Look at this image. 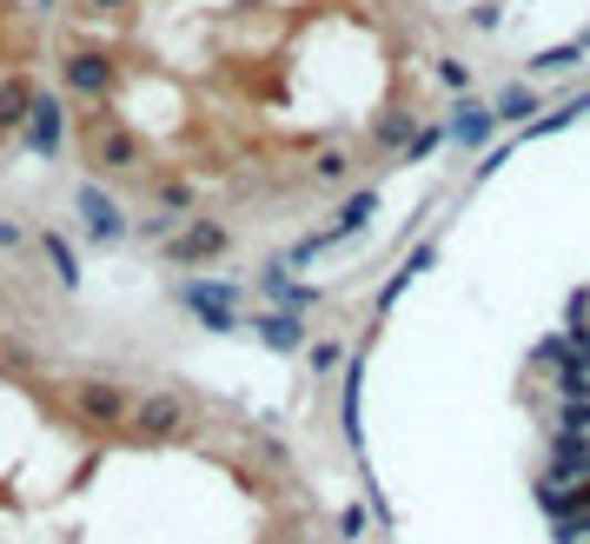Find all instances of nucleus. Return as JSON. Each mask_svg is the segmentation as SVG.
I'll return each mask as SVG.
<instances>
[{
    "label": "nucleus",
    "instance_id": "5",
    "mask_svg": "<svg viewBox=\"0 0 590 544\" xmlns=\"http://www.w3.org/2000/svg\"><path fill=\"white\" fill-rule=\"evenodd\" d=\"M33 100H40L33 73H0V133H20L33 120Z\"/></svg>",
    "mask_w": 590,
    "mask_h": 544
},
{
    "label": "nucleus",
    "instance_id": "1",
    "mask_svg": "<svg viewBox=\"0 0 590 544\" xmlns=\"http://www.w3.org/2000/svg\"><path fill=\"white\" fill-rule=\"evenodd\" d=\"M578 359L565 366V425H558V512L565 538L590 544V306H578Z\"/></svg>",
    "mask_w": 590,
    "mask_h": 544
},
{
    "label": "nucleus",
    "instance_id": "3",
    "mask_svg": "<svg viewBox=\"0 0 590 544\" xmlns=\"http://www.w3.org/2000/svg\"><path fill=\"white\" fill-rule=\"evenodd\" d=\"M73 213H80V233H86L93 246H120V239H133L126 206H120V199H113V186H100V179H80Z\"/></svg>",
    "mask_w": 590,
    "mask_h": 544
},
{
    "label": "nucleus",
    "instance_id": "2",
    "mask_svg": "<svg viewBox=\"0 0 590 544\" xmlns=\"http://www.w3.org/2000/svg\"><path fill=\"white\" fill-rule=\"evenodd\" d=\"M133 406H139V392L126 379H113V372H86V379L66 386V412L80 425H93V432H126L133 425Z\"/></svg>",
    "mask_w": 590,
    "mask_h": 544
},
{
    "label": "nucleus",
    "instance_id": "4",
    "mask_svg": "<svg viewBox=\"0 0 590 544\" xmlns=\"http://www.w3.org/2000/svg\"><path fill=\"white\" fill-rule=\"evenodd\" d=\"M66 126H73V106H66V93H60V86H40V100H33V120L20 126V146H27V153H40V160H60V146H66Z\"/></svg>",
    "mask_w": 590,
    "mask_h": 544
},
{
    "label": "nucleus",
    "instance_id": "6",
    "mask_svg": "<svg viewBox=\"0 0 590 544\" xmlns=\"http://www.w3.org/2000/svg\"><path fill=\"white\" fill-rule=\"evenodd\" d=\"M40 253H46V266H53V279L66 286V292H80V253L53 233V226H40Z\"/></svg>",
    "mask_w": 590,
    "mask_h": 544
},
{
    "label": "nucleus",
    "instance_id": "7",
    "mask_svg": "<svg viewBox=\"0 0 590 544\" xmlns=\"http://www.w3.org/2000/svg\"><path fill=\"white\" fill-rule=\"evenodd\" d=\"M27 239V226H13V219H0V246H20Z\"/></svg>",
    "mask_w": 590,
    "mask_h": 544
}]
</instances>
